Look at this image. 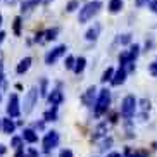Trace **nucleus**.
<instances>
[{
    "label": "nucleus",
    "instance_id": "nucleus-1",
    "mask_svg": "<svg viewBox=\"0 0 157 157\" xmlns=\"http://www.w3.org/2000/svg\"><path fill=\"white\" fill-rule=\"evenodd\" d=\"M102 9V2L100 0H93V2H88L85 4L81 9H79V14H78V23L79 24H85L88 23L90 19H93L95 16L100 12Z\"/></svg>",
    "mask_w": 157,
    "mask_h": 157
},
{
    "label": "nucleus",
    "instance_id": "nucleus-2",
    "mask_svg": "<svg viewBox=\"0 0 157 157\" xmlns=\"http://www.w3.org/2000/svg\"><path fill=\"white\" fill-rule=\"evenodd\" d=\"M109 105H111V90L104 88V90H100L98 98H97V102H95V105H93L95 116H97V117L104 116L107 111H109Z\"/></svg>",
    "mask_w": 157,
    "mask_h": 157
},
{
    "label": "nucleus",
    "instance_id": "nucleus-3",
    "mask_svg": "<svg viewBox=\"0 0 157 157\" xmlns=\"http://www.w3.org/2000/svg\"><path fill=\"white\" fill-rule=\"evenodd\" d=\"M38 95H40V90H38L36 86H31L28 92H26V95H24V102H23L24 116L31 114V111L35 109V105H36V102H38Z\"/></svg>",
    "mask_w": 157,
    "mask_h": 157
},
{
    "label": "nucleus",
    "instance_id": "nucleus-4",
    "mask_svg": "<svg viewBox=\"0 0 157 157\" xmlns=\"http://www.w3.org/2000/svg\"><path fill=\"white\" fill-rule=\"evenodd\" d=\"M136 105H138V100L133 97V95H126L121 102V116L124 119H131L136 112Z\"/></svg>",
    "mask_w": 157,
    "mask_h": 157
},
{
    "label": "nucleus",
    "instance_id": "nucleus-5",
    "mask_svg": "<svg viewBox=\"0 0 157 157\" xmlns=\"http://www.w3.org/2000/svg\"><path fill=\"white\" fill-rule=\"evenodd\" d=\"M7 116L10 117H19L23 114V105H21V100H19V95L17 93H10L9 95V100H7Z\"/></svg>",
    "mask_w": 157,
    "mask_h": 157
},
{
    "label": "nucleus",
    "instance_id": "nucleus-6",
    "mask_svg": "<svg viewBox=\"0 0 157 157\" xmlns=\"http://www.w3.org/2000/svg\"><path fill=\"white\" fill-rule=\"evenodd\" d=\"M59 140H60V136H59V133L57 131H47L45 133V136H43V140H42V147H43V152H52L54 148L59 145Z\"/></svg>",
    "mask_w": 157,
    "mask_h": 157
},
{
    "label": "nucleus",
    "instance_id": "nucleus-7",
    "mask_svg": "<svg viewBox=\"0 0 157 157\" xmlns=\"http://www.w3.org/2000/svg\"><path fill=\"white\" fill-rule=\"evenodd\" d=\"M66 50H67V47H66V45H57V47H54L52 50H48V52L45 54V64H47V66L56 64L57 60H59L60 57L66 54Z\"/></svg>",
    "mask_w": 157,
    "mask_h": 157
},
{
    "label": "nucleus",
    "instance_id": "nucleus-8",
    "mask_svg": "<svg viewBox=\"0 0 157 157\" xmlns=\"http://www.w3.org/2000/svg\"><path fill=\"white\" fill-rule=\"evenodd\" d=\"M47 100H48L50 105H60V104L64 102V93H62V90H60V83H57L56 90H52V92L48 93Z\"/></svg>",
    "mask_w": 157,
    "mask_h": 157
},
{
    "label": "nucleus",
    "instance_id": "nucleus-9",
    "mask_svg": "<svg viewBox=\"0 0 157 157\" xmlns=\"http://www.w3.org/2000/svg\"><path fill=\"white\" fill-rule=\"evenodd\" d=\"M126 76H128V71L119 66V69L114 73V78L111 79V85L112 86H119V85H123L126 81Z\"/></svg>",
    "mask_w": 157,
    "mask_h": 157
},
{
    "label": "nucleus",
    "instance_id": "nucleus-10",
    "mask_svg": "<svg viewBox=\"0 0 157 157\" xmlns=\"http://www.w3.org/2000/svg\"><path fill=\"white\" fill-rule=\"evenodd\" d=\"M100 29H102V24L95 23L92 28L86 29V33H85V38H86L88 42H97L98 35H100Z\"/></svg>",
    "mask_w": 157,
    "mask_h": 157
},
{
    "label": "nucleus",
    "instance_id": "nucleus-11",
    "mask_svg": "<svg viewBox=\"0 0 157 157\" xmlns=\"http://www.w3.org/2000/svg\"><path fill=\"white\" fill-rule=\"evenodd\" d=\"M95 93H97V88H95V85H93V86H88V90L83 93V95H81V102H83L85 105H88V107H90V105H95V104H93Z\"/></svg>",
    "mask_w": 157,
    "mask_h": 157
},
{
    "label": "nucleus",
    "instance_id": "nucleus-12",
    "mask_svg": "<svg viewBox=\"0 0 157 157\" xmlns=\"http://www.w3.org/2000/svg\"><path fill=\"white\" fill-rule=\"evenodd\" d=\"M2 131H4L5 135L14 133V131H16L14 117H10V116H7V117H2Z\"/></svg>",
    "mask_w": 157,
    "mask_h": 157
},
{
    "label": "nucleus",
    "instance_id": "nucleus-13",
    "mask_svg": "<svg viewBox=\"0 0 157 157\" xmlns=\"http://www.w3.org/2000/svg\"><path fill=\"white\" fill-rule=\"evenodd\" d=\"M38 4H43V0H23L21 2V12L23 14H28L33 9H36Z\"/></svg>",
    "mask_w": 157,
    "mask_h": 157
},
{
    "label": "nucleus",
    "instance_id": "nucleus-14",
    "mask_svg": "<svg viewBox=\"0 0 157 157\" xmlns=\"http://www.w3.org/2000/svg\"><path fill=\"white\" fill-rule=\"evenodd\" d=\"M21 136L24 138V142H28V143H36L38 142V133H36L35 128H24Z\"/></svg>",
    "mask_w": 157,
    "mask_h": 157
},
{
    "label": "nucleus",
    "instance_id": "nucleus-15",
    "mask_svg": "<svg viewBox=\"0 0 157 157\" xmlns=\"http://www.w3.org/2000/svg\"><path fill=\"white\" fill-rule=\"evenodd\" d=\"M31 62H33V59L31 57H24V59H21L19 60V64L16 66V73L17 74H24V73H28V69L31 67Z\"/></svg>",
    "mask_w": 157,
    "mask_h": 157
},
{
    "label": "nucleus",
    "instance_id": "nucleus-16",
    "mask_svg": "<svg viewBox=\"0 0 157 157\" xmlns=\"http://www.w3.org/2000/svg\"><path fill=\"white\" fill-rule=\"evenodd\" d=\"M57 109H59V105H52L48 111L43 112V119H45L47 123H50V121H57Z\"/></svg>",
    "mask_w": 157,
    "mask_h": 157
},
{
    "label": "nucleus",
    "instance_id": "nucleus-17",
    "mask_svg": "<svg viewBox=\"0 0 157 157\" xmlns=\"http://www.w3.org/2000/svg\"><path fill=\"white\" fill-rule=\"evenodd\" d=\"M123 7H124V2H123V0H111V2H109V12H111V14L121 12Z\"/></svg>",
    "mask_w": 157,
    "mask_h": 157
},
{
    "label": "nucleus",
    "instance_id": "nucleus-18",
    "mask_svg": "<svg viewBox=\"0 0 157 157\" xmlns=\"http://www.w3.org/2000/svg\"><path fill=\"white\" fill-rule=\"evenodd\" d=\"M21 26H23V17L16 16L14 21H12V33H14L16 36H21Z\"/></svg>",
    "mask_w": 157,
    "mask_h": 157
},
{
    "label": "nucleus",
    "instance_id": "nucleus-19",
    "mask_svg": "<svg viewBox=\"0 0 157 157\" xmlns=\"http://www.w3.org/2000/svg\"><path fill=\"white\" fill-rule=\"evenodd\" d=\"M85 67H86V59H85V57H78L73 71H74V74H81L85 71Z\"/></svg>",
    "mask_w": 157,
    "mask_h": 157
},
{
    "label": "nucleus",
    "instance_id": "nucleus-20",
    "mask_svg": "<svg viewBox=\"0 0 157 157\" xmlns=\"http://www.w3.org/2000/svg\"><path fill=\"white\" fill-rule=\"evenodd\" d=\"M38 90H40V97H48V79L47 78H40V86H38Z\"/></svg>",
    "mask_w": 157,
    "mask_h": 157
},
{
    "label": "nucleus",
    "instance_id": "nucleus-21",
    "mask_svg": "<svg viewBox=\"0 0 157 157\" xmlns=\"http://www.w3.org/2000/svg\"><path fill=\"white\" fill-rule=\"evenodd\" d=\"M140 52H142V47L138 45V43H133V45H129V56H131V60H135L136 62V59H138Z\"/></svg>",
    "mask_w": 157,
    "mask_h": 157
},
{
    "label": "nucleus",
    "instance_id": "nucleus-22",
    "mask_svg": "<svg viewBox=\"0 0 157 157\" xmlns=\"http://www.w3.org/2000/svg\"><path fill=\"white\" fill-rule=\"evenodd\" d=\"M10 147L16 148V150L23 148L24 147V138L23 136H12V138H10Z\"/></svg>",
    "mask_w": 157,
    "mask_h": 157
},
{
    "label": "nucleus",
    "instance_id": "nucleus-23",
    "mask_svg": "<svg viewBox=\"0 0 157 157\" xmlns=\"http://www.w3.org/2000/svg\"><path fill=\"white\" fill-rule=\"evenodd\" d=\"M60 29L59 28H50V29H47L45 31V42H52V40H56L57 35H59Z\"/></svg>",
    "mask_w": 157,
    "mask_h": 157
},
{
    "label": "nucleus",
    "instance_id": "nucleus-24",
    "mask_svg": "<svg viewBox=\"0 0 157 157\" xmlns=\"http://www.w3.org/2000/svg\"><path fill=\"white\" fill-rule=\"evenodd\" d=\"M114 73H116V71L112 69V67H107V69L104 71V74H102L100 81H102V83H107V81H109V83H111V79L114 78Z\"/></svg>",
    "mask_w": 157,
    "mask_h": 157
},
{
    "label": "nucleus",
    "instance_id": "nucleus-25",
    "mask_svg": "<svg viewBox=\"0 0 157 157\" xmlns=\"http://www.w3.org/2000/svg\"><path fill=\"white\" fill-rule=\"evenodd\" d=\"M74 64H76V57H74V56H67V57H66V60H64V67H66V69L73 71L74 69Z\"/></svg>",
    "mask_w": 157,
    "mask_h": 157
},
{
    "label": "nucleus",
    "instance_id": "nucleus-26",
    "mask_svg": "<svg viewBox=\"0 0 157 157\" xmlns=\"http://www.w3.org/2000/svg\"><path fill=\"white\" fill-rule=\"evenodd\" d=\"M76 9H79V2L78 0H71V2H67V5H66V12H74Z\"/></svg>",
    "mask_w": 157,
    "mask_h": 157
},
{
    "label": "nucleus",
    "instance_id": "nucleus-27",
    "mask_svg": "<svg viewBox=\"0 0 157 157\" xmlns=\"http://www.w3.org/2000/svg\"><path fill=\"white\" fill-rule=\"evenodd\" d=\"M138 104H140V109L142 111H150V100L148 98H140Z\"/></svg>",
    "mask_w": 157,
    "mask_h": 157
},
{
    "label": "nucleus",
    "instance_id": "nucleus-28",
    "mask_svg": "<svg viewBox=\"0 0 157 157\" xmlns=\"http://www.w3.org/2000/svg\"><path fill=\"white\" fill-rule=\"evenodd\" d=\"M154 48V38L148 36L147 40H145V47H143V52H150Z\"/></svg>",
    "mask_w": 157,
    "mask_h": 157
},
{
    "label": "nucleus",
    "instance_id": "nucleus-29",
    "mask_svg": "<svg viewBox=\"0 0 157 157\" xmlns=\"http://www.w3.org/2000/svg\"><path fill=\"white\" fill-rule=\"evenodd\" d=\"M0 88H5V76H4V64L0 60Z\"/></svg>",
    "mask_w": 157,
    "mask_h": 157
},
{
    "label": "nucleus",
    "instance_id": "nucleus-30",
    "mask_svg": "<svg viewBox=\"0 0 157 157\" xmlns=\"http://www.w3.org/2000/svg\"><path fill=\"white\" fill-rule=\"evenodd\" d=\"M148 73L152 74L154 78H157V60L152 62V64H148Z\"/></svg>",
    "mask_w": 157,
    "mask_h": 157
},
{
    "label": "nucleus",
    "instance_id": "nucleus-31",
    "mask_svg": "<svg viewBox=\"0 0 157 157\" xmlns=\"http://www.w3.org/2000/svg\"><path fill=\"white\" fill-rule=\"evenodd\" d=\"M129 42H131V35H129V33H126V35H123V36L119 38V43H121V45H128Z\"/></svg>",
    "mask_w": 157,
    "mask_h": 157
},
{
    "label": "nucleus",
    "instance_id": "nucleus-32",
    "mask_svg": "<svg viewBox=\"0 0 157 157\" xmlns=\"http://www.w3.org/2000/svg\"><path fill=\"white\" fill-rule=\"evenodd\" d=\"M129 157H148V152L147 150H136V152H131Z\"/></svg>",
    "mask_w": 157,
    "mask_h": 157
},
{
    "label": "nucleus",
    "instance_id": "nucleus-33",
    "mask_svg": "<svg viewBox=\"0 0 157 157\" xmlns=\"http://www.w3.org/2000/svg\"><path fill=\"white\" fill-rule=\"evenodd\" d=\"M111 145H112V138H105L104 142H102L100 150H107V148H111Z\"/></svg>",
    "mask_w": 157,
    "mask_h": 157
},
{
    "label": "nucleus",
    "instance_id": "nucleus-34",
    "mask_svg": "<svg viewBox=\"0 0 157 157\" xmlns=\"http://www.w3.org/2000/svg\"><path fill=\"white\" fill-rule=\"evenodd\" d=\"M26 154H28V157H40V152H38L36 148L29 147L28 150H26Z\"/></svg>",
    "mask_w": 157,
    "mask_h": 157
},
{
    "label": "nucleus",
    "instance_id": "nucleus-35",
    "mask_svg": "<svg viewBox=\"0 0 157 157\" xmlns=\"http://www.w3.org/2000/svg\"><path fill=\"white\" fill-rule=\"evenodd\" d=\"M59 157H74V155H73V152H71L69 148H62L60 154H59Z\"/></svg>",
    "mask_w": 157,
    "mask_h": 157
},
{
    "label": "nucleus",
    "instance_id": "nucleus-36",
    "mask_svg": "<svg viewBox=\"0 0 157 157\" xmlns=\"http://www.w3.org/2000/svg\"><path fill=\"white\" fill-rule=\"evenodd\" d=\"M148 9L152 10L154 14H157V0H150L148 2Z\"/></svg>",
    "mask_w": 157,
    "mask_h": 157
},
{
    "label": "nucleus",
    "instance_id": "nucleus-37",
    "mask_svg": "<svg viewBox=\"0 0 157 157\" xmlns=\"http://www.w3.org/2000/svg\"><path fill=\"white\" fill-rule=\"evenodd\" d=\"M45 123H47L45 119L38 121V123H35V124H33V128H35V129H43V128H45Z\"/></svg>",
    "mask_w": 157,
    "mask_h": 157
},
{
    "label": "nucleus",
    "instance_id": "nucleus-38",
    "mask_svg": "<svg viewBox=\"0 0 157 157\" xmlns=\"http://www.w3.org/2000/svg\"><path fill=\"white\" fill-rule=\"evenodd\" d=\"M14 157H28V154L24 152V148H19V150H16Z\"/></svg>",
    "mask_w": 157,
    "mask_h": 157
},
{
    "label": "nucleus",
    "instance_id": "nucleus-39",
    "mask_svg": "<svg viewBox=\"0 0 157 157\" xmlns=\"http://www.w3.org/2000/svg\"><path fill=\"white\" fill-rule=\"evenodd\" d=\"M150 0H135V5L136 7H143V5H147Z\"/></svg>",
    "mask_w": 157,
    "mask_h": 157
},
{
    "label": "nucleus",
    "instance_id": "nucleus-40",
    "mask_svg": "<svg viewBox=\"0 0 157 157\" xmlns=\"http://www.w3.org/2000/svg\"><path fill=\"white\" fill-rule=\"evenodd\" d=\"M5 36H7V33H5V31H2V29H0V43H2V42H4V40H5Z\"/></svg>",
    "mask_w": 157,
    "mask_h": 157
},
{
    "label": "nucleus",
    "instance_id": "nucleus-41",
    "mask_svg": "<svg viewBox=\"0 0 157 157\" xmlns=\"http://www.w3.org/2000/svg\"><path fill=\"white\" fill-rule=\"evenodd\" d=\"M5 152H7V147H5V145H2V143H0V155H4Z\"/></svg>",
    "mask_w": 157,
    "mask_h": 157
},
{
    "label": "nucleus",
    "instance_id": "nucleus-42",
    "mask_svg": "<svg viewBox=\"0 0 157 157\" xmlns=\"http://www.w3.org/2000/svg\"><path fill=\"white\" fill-rule=\"evenodd\" d=\"M107 157H123V155H121L119 152H111V154H109Z\"/></svg>",
    "mask_w": 157,
    "mask_h": 157
},
{
    "label": "nucleus",
    "instance_id": "nucleus-43",
    "mask_svg": "<svg viewBox=\"0 0 157 157\" xmlns=\"http://www.w3.org/2000/svg\"><path fill=\"white\" fill-rule=\"evenodd\" d=\"M16 90H23V85H21V83H16Z\"/></svg>",
    "mask_w": 157,
    "mask_h": 157
},
{
    "label": "nucleus",
    "instance_id": "nucleus-44",
    "mask_svg": "<svg viewBox=\"0 0 157 157\" xmlns=\"http://www.w3.org/2000/svg\"><path fill=\"white\" fill-rule=\"evenodd\" d=\"M50 2H52V0H43V5H48Z\"/></svg>",
    "mask_w": 157,
    "mask_h": 157
},
{
    "label": "nucleus",
    "instance_id": "nucleus-45",
    "mask_svg": "<svg viewBox=\"0 0 157 157\" xmlns=\"http://www.w3.org/2000/svg\"><path fill=\"white\" fill-rule=\"evenodd\" d=\"M0 26H2V12H0Z\"/></svg>",
    "mask_w": 157,
    "mask_h": 157
},
{
    "label": "nucleus",
    "instance_id": "nucleus-46",
    "mask_svg": "<svg viewBox=\"0 0 157 157\" xmlns=\"http://www.w3.org/2000/svg\"><path fill=\"white\" fill-rule=\"evenodd\" d=\"M0 102H2V93H0Z\"/></svg>",
    "mask_w": 157,
    "mask_h": 157
},
{
    "label": "nucleus",
    "instance_id": "nucleus-47",
    "mask_svg": "<svg viewBox=\"0 0 157 157\" xmlns=\"http://www.w3.org/2000/svg\"><path fill=\"white\" fill-rule=\"evenodd\" d=\"M155 148H157V143H155Z\"/></svg>",
    "mask_w": 157,
    "mask_h": 157
},
{
    "label": "nucleus",
    "instance_id": "nucleus-48",
    "mask_svg": "<svg viewBox=\"0 0 157 157\" xmlns=\"http://www.w3.org/2000/svg\"><path fill=\"white\" fill-rule=\"evenodd\" d=\"M0 2H2V0H0Z\"/></svg>",
    "mask_w": 157,
    "mask_h": 157
}]
</instances>
